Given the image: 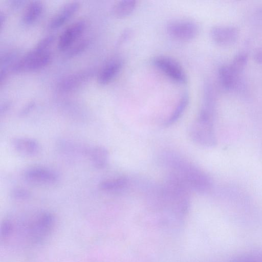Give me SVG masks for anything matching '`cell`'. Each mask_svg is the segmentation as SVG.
<instances>
[{"instance_id": "1", "label": "cell", "mask_w": 262, "mask_h": 262, "mask_svg": "<svg viewBox=\"0 0 262 262\" xmlns=\"http://www.w3.org/2000/svg\"><path fill=\"white\" fill-rule=\"evenodd\" d=\"M55 217L50 211L38 210L13 214L3 221L1 241L12 248H30L39 245L50 236Z\"/></svg>"}, {"instance_id": "2", "label": "cell", "mask_w": 262, "mask_h": 262, "mask_svg": "<svg viewBox=\"0 0 262 262\" xmlns=\"http://www.w3.org/2000/svg\"><path fill=\"white\" fill-rule=\"evenodd\" d=\"M160 162L168 168L170 174L181 180L190 191L203 193L212 187L210 177L198 167L171 152H165L160 157Z\"/></svg>"}, {"instance_id": "3", "label": "cell", "mask_w": 262, "mask_h": 262, "mask_svg": "<svg viewBox=\"0 0 262 262\" xmlns=\"http://www.w3.org/2000/svg\"><path fill=\"white\" fill-rule=\"evenodd\" d=\"M52 55L38 43L30 51L19 57L10 69L15 74L34 72L48 66L51 61Z\"/></svg>"}, {"instance_id": "4", "label": "cell", "mask_w": 262, "mask_h": 262, "mask_svg": "<svg viewBox=\"0 0 262 262\" xmlns=\"http://www.w3.org/2000/svg\"><path fill=\"white\" fill-rule=\"evenodd\" d=\"M152 63L157 69L172 80L179 84L187 81L185 72L175 59L166 56H158L153 58Z\"/></svg>"}, {"instance_id": "5", "label": "cell", "mask_w": 262, "mask_h": 262, "mask_svg": "<svg viewBox=\"0 0 262 262\" xmlns=\"http://www.w3.org/2000/svg\"><path fill=\"white\" fill-rule=\"evenodd\" d=\"M23 178L27 182L36 185H51L60 179L59 173L52 169L43 166H32L26 169Z\"/></svg>"}, {"instance_id": "6", "label": "cell", "mask_w": 262, "mask_h": 262, "mask_svg": "<svg viewBox=\"0 0 262 262\" xmlns=\"http://www.w3.org/2000/svg\"><path fill=\"white\" fill-rule=\"evenodd\" d=\"M167 33L171 37L180 41L194 39L199 33L198 25L188 20H177L169 22L166 26Z\"/></svg>"}, {"instance_id": "7", "label": "cell", "mask_w": 262, "mask_h": 262, "mask_svg": "<svg viewBox=\"0 0 262 262\" xmlns=\"http://www.w3.org/2000/svg\"><path fill=\"white\" fill-rule=\"evenodd\" d=\"M213 124L197 119L191 125L189 134L195 143L205 147H213L216 144Z\"/></svg>"}, {"instance_id": "8", "label": "cell", "mask_w": 262, "mask_h": 262, "mask_svg": "<svg viewBox=\"0 0 262 262\" xmlns=\"http://www.w3.org/2000/svg\"><path fill=\"white\" fill-rule=\"evenodd\" d=\"M86 28L83 20H79L71 24L60 34L58 39L57 48L60 52L67 51L81 36Z\"/></svg>"}, {"instance_id": "9", "label": "cell", "mask_w": 262, "mask_h": 262, "mask_svg": "<svg viewBox=\"0 0 262 262\" xmlns=\"http://www.w3.org/2000/svg\"><path fill=\"white\" fill-rule=\"evenodd\" d=\"M92 76L90 71L74 73L62 78L57 83V90L62 93L73 91L83 85Z\"/></svg>"}, {"instance_id": "10", "label": "cell", "mask_w": 262, "mask_h": 262, "mask_svg": "<svg viewBox=\"0 0 262 262\" xmlns=\"http://www.w3.org/2000/svg\"><path fill=\"white\" fill-rule=\"evenodd\" d=\"M238 32L237 29L231 26H216L210 31V36L216 44L226 46L233 44L237 39Z\"/></svg>"}, {"instance_id": "11", "label": "cell", "mask_w": 262, "mask_h": 262, "mask_svg": "<svg viewBox=\"0 0 262 262\" xmlns=\"http://www.w3.org/2000/svg\"><path fill=\"white\" fill-rule=\"evenodd\" d=\"M79 7L80 4L77 2L65 5L50 20L48 24V29L56 30L63 26L74 16Z\"/></svg>"}, {"instance_id": "12", "label": "cell", "mask_w": 262, "mask_h": 262, "mask_svg": "<svg viewBox=\"0 0 262 262\" xmlns=\"http://www.w3.org/2000/svg\"><path fill=\"white\" fill-rule=\"evenodd\" d=\"M11 145L17 152L28 157L37 155L41 149L39 143L32 138H14L11 141Z\"/></svg>"}, {"instance_id": "13", "label": "cell", "mask_w": 262, "mask_h": 262, "mask_svg": "<svg viewBox=\"0 0 262 262\" xmlns=\"http://www.w3.org/2000/svg\"><path fill=\"white\" fill-rule=\"evenodd\" d=\"M124 64L120 58H115L109 61L100 71L97 76V82L102 85L110 83L119 74Z\"/></svg>"}, {"instance_id": "14", "label": "cell", "mask_w": 262, "mask_h": 262, "mask_svg": "<svg viewBox=\"0 0 262 262\" xmlns=\"http://www.w3.org/2000/svg\"><path fill=\"white\" fill-rule=\"evenodd\" d=\"M85 154L92 165L96 168H104L108 163L109 152L104 146L95 145L89 147L85 150Z\"/></svg>"}, {"instance_id": "15", "label": "cell", "mask_w": 262, "mask_h": 262, "mask_svg": "<svg viewBox=\"0 0 262 262\" xmlns=\"http://www.w3.org/2000/svg\"><path fill=\"white\" fill-rule=\"evenodd\" d=\"M129 180L125 176H120L104 180L99 184L100 189L107 193L119 194L126 190Z\"/></svg>"}, {"instance_id": "16", "label": "cell", "mask_w": 262, "mask_h": 262, "mask_svg": "<svg viewBox=\"0 0 262 262\" xmlns=\"http://www.w3.org/2000/svg\"><path fill=\"white\" fill-rule=\"evenodd\" d=\"M239 73L230 65L221 66L219 70V78L221 86L227 90L236 87Z\"/></svg>"}, {"instance_id": "17", "label": "cell", "mask_w": 262, "mask_h": 262, "mask_svg": "<svg viewBox=\"0 0 262 262\" xmlns=\"http://www.w3.org/2000/svg\"><path fill=\"white\" fill-rule=\"evenodd\" d=\"M43 8V4L39 1L29 3L22 16V23L26 26L34 24L41 16Z\"/></svg>"}, {"instance_id": "18", "label": "cell", "mask_w": 262, "mask_h": 262, "mask_svg": "<svg viewBox=\"0 0 262 262\" xmlns=\"http://www.w3.org/2000/svg\"><path fill=\"white\" fill-rule=\"evenodd\" d=\"M136 1L122 0L116 2L112 7L111 12L115 18L121 19L129 16L135 9Z\"/></svg>"}, {"instance_id": "19", "label": "cell", "mask_w": 262, "mask_h": 262, "mask_svg": "<svg viewBox=\"0 0 262 262\" xmlns=\"http://www.w3.org/2000/svg\"><path fill=\"white\" fill-rule=\"evenodd\" d=\"M189 101V94L187 92H184L180 97L174 109L165 121V126L171 125L181 117L188 105Z\"/></svg>"}, {"instance_id": "20", "label": "cell", "mask_w": 262, "mask_h": 262, "mask_svg": "<svg viewBox=\"0 0 262 262\" xmlns=\"http://www.w3.org/2000/svg\"><path fill=\"white\" fill-rule=\"evenodd\" d=\"M19 52L17 50H11L5 52L1 56L0 70L8 71V68H11L19 58Z\"/></svg>"}, {"instance_id": "21", "label": "cell", "mask_w": 262, "mask_h": 262, "mask_svg": "<svg viewBox=\"0 0 262 262\" xmlns=\"http://www.w3.org/2000/svg\"><path fill=\"white\" fill-rule=\"evenodd\" d=\"M90 43V40L87 38L79 41L66 51V57L72 58L80 55L88 49Z\"/></svg>"}, {"instance_id": "22", "label": "cell", "mask_w": 262, "mask_h": 262, "mask_svg": "<svg viewBox=\"0 0 262 262\" xmlns=\"http://www.w3.org/2000/svg\"><path fill=\"white\" fill-rule=\"evenodd\" d=\"M247 60L248 57L246 54L243 53H238L234 57L230 65L239 73L246 66Z\"/></svg>"}, {"instance_id": "23", "label": "cell", "mask_w": 262, "mask_h": 262, "mask_svg": "<svg viewBox=\"0 0 262 262\" xmlns=\"http://www.w3.org/2000/svg\"><path fill=\"white\" fill-rule=\"evenodd\" d=\"M10 196L15 200H25L31 197V193L27 189L17 187L11 191Z\"/></svg>"}, {"instance_id": "24", "label": "cell", "mask_w": 262, "mask_h": 262, "mask_svg": "<svg viewBox=\"0 0 262 262\" xmlns=\"http://www.w3.org/2000/svg\"><path fill=\"white\" fill-rule=\"evenodd\" d=\"M232 262H262V253H254L238 257Z\"/></svg>"}, {"instance_id": "25", "label": "cell", "mask_w": 262, "mask_h": 262, "mask_svg": "<svg viewBox=\"0 0 262 262\" xmlns=\"http://www.w3.org/2000/svg\"><path fill=\"white\" fill-rule=\"evenodd\" d=\"M35 103L34 101H32L28 102L19 113V115L21 117H24L29 114L32 110L34 108Z\"/></svg>"}, {"instance_id": "26", "label": "cell", "mask_w": 262, "mask_h": 262, "mask_svg": "<svg viewBox=\"0 0 262 262\" xmlns=\"http://www.w3.org/2000/svg\"><path fill=\"white\" fill-rule=\"evenodd\" d=\"M27 2L22 0H11L9 1L11 8L17 10L22 7Z\"/></svg>"}, {"instance_id": "27", "label": "cell", "mask_w": 262, "mask_h": 262, "mask_svg": "<svg viewBox=\"0 0 262 262\" xmlns=\"http://www.w3.org/2000/svg\"><path fill=\"white\" fill-rule=\"evenodd\" d=\"M130 35V31L128 30H124V32L121 34L120 37L118 41V45H120L123 43L124 41L127 40Z\"/></svg>"}, {"instance_id": "28", "label": "cell", "mask_w": 262, "mask_h": 262, "mask_svg": "<svg viewBox=\"0 0 262 262\" xmlns=\"http://www.w3.org/2000/svg\"><path fill=\"white\" fill-rule=\"evenodd\" d=\"M11 106V103L9 101H6L2 103L0 107L1 115L5 114L10 110Z\"/></svg>"}, {"instance_id": "29", "label": "cell", "mask_w": 262, "mask_h": 262, "mask_svg": "<svg viewBox=\"0 0 262 262\" xmlns=\"http://www.w3.org/2000/svg\"><path fill=\"white\" fill-rule=\"evenodd\" d=\"M254 59L258 63H262V49H259L255 52Z\"/></svg>"}, {"instance_id": "30", "label": "cell", "mask_w": 262, "mask_h": 262, "mask_svg": "<svg viewBox=\"0 0 262 262\" xmlns=\"http://www.w3.org/2000/svg\"><path fill=\"white\" fill-rule=\"evenodd\" d=\"M6 21V16L2 12L0 14V25H1V29L2 30Z\"/></svg>"}]
</instances>
